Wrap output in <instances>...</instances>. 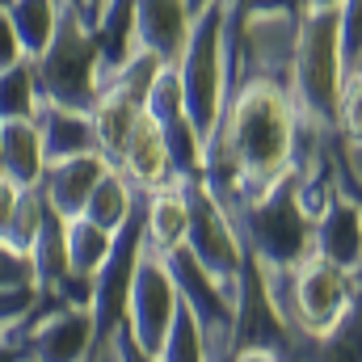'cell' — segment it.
I'll return each instance as SVG.
<instances>
[{
	"label": "cell",
	"mask_w": 362,
	"mask_h": 362,
	"mask_svg": "<svg viewBox=\"0 0 362 362\" xmlns=\"http://www.w3.org/2000/svg\"><path fill=\"white\" fill-rule=\"evenodd\" d=\"M245 257L257 266H295L312 253L316 215L303 202V177L299 169H286L270 189L236 211H228Z\"/></svg>",
	"instance_id": "3957f363"
},
{
	"label": "cell",
	"mask_w": 362,
	"mask_h": 362,
	"mask_svg": "<svg viewBox=\"0 0 362 362\" xmlns=\"http://www.w3.org/2000/svg\"><path fill=\"white\" fill-rule=\"evenodd\" d=\"M42 169H47V152L34 118H0V173L17 185H38Z\"/></svg>",
	"instance_id": "2e32d148"
},
{
	"label": "cell",
	"mask_w": 362,
	"mask_h": 362,
	"mask_svg": "<svg viewBox=\"0 0 362 362\" xmlns=\"http://www.w3.org/2000/svg\"><path fill=\"white\" fill-rule=\"evenodd\" d=\"M105 169H110V160H105L97 148H93V152H76V156H64V160H47L38 189H42V198H47L64 219H72V215L85 211L93 185H97V177H101Z\"/></svg>",
	"instance_id": "8fae6325"
},
{
	"label": "cell",
	"mask_w": 362,
	"mask_h": 362,
	"mask_svg": "<svg viewBox=\"0 0 362 362\" xmlns=\"http://www.w3.org/2000/svg\"><path fill=\"white\" fill-rule=\"evenodd\" d=\"M177 303L181 295L165 253H156L144 236V253H139V266L131 278V295H127V325H131V337H135L144 358L160 354V341H165V329H169Z\"/></svg>",
	"instance_id": "9c48e42d"
},
{
	"label": "cell",
	"mask_w": 362,
	"mask_h": 362,
	"mask_svg": "<svg viewBox=\"0 0 362 362\" xmlns=\"http://www.w3.org/2000/svg\"><path fill=\"white\" fill-rule=\"evenodd\" d=\"M13 358H21V350H17V346L0 333V362H13Z\"/></svg>",
	"instance_id": "d6a6232c"
},
{
	"label": "cell",
	"mask_w": 362,
	"mask_h": 362,
	"mask_svg": "<svg viewBox=\"0 0 362 362\" xmlns=\"http://www.w3.org/2000/svg\"><path fill=\"white\" fill-rule=\"evenodd\" d=\"M0 286H38V282H34V262H30V253L13 249L4 236H0Z\"/></svg>",
	"instance_id": "83f0119b"
},
{
	"label": "cell",
	"mask_w": 362,
	"mask_h": 362,
	"mask_svg": "<svg viewBox=\"0 0 362 362\" xmlns=\"http://www.w3.org/2000/svg\"><path fill=\"white\" fill-rule=\"evenodd\" d=\"M312 253L337 262L346 274L362 266V198L350 185L346 169H341V185L337 194L316 211V232H312Z\"/></svg>",
	"instance_id": "30bf717a"
},
{
	"label": "cell",
	"mask_w": 362,
	"mask_h": 362,
	"mask_svg": "<svg viewBox=\"0 0 362 362\" xmlns=\"http://www.w3.org/2000/svg\"><path fill=\"white\" fill-rule=\"evenodd\" d=\"M110 245H114V232L93 223L89 215H72L68 219V266L76 274H97L101 262L110 257Z\"/></svg>",
	"instance_id": "44dd1931"
},
{
	"label": "cell",
	"mask_w": 362,
	"mask_h": 362,
	"mask_svg": "<svg viewBox=\"0 0 362 362\" xmlns=\"http://www.w3.org/2000/svg\"><path fill=\"white\" fill-rule=\"evenodd\" d=\"M42 215H47L42 189H38V185H21V198H17V206H13V215H8V223H4L0 236H4L13 249L30 253V245H34V236H38V228H42Z\"/></svg>",
	"instance_id": "d4e9b609"
},
{
	"label": "cell",
	"mask_w": 362,
	"mask_h": 362,
	"mask_svg": "<svg viewBox=\"0 0 362 362\" xmlns=\"http://www.w3.org/2000/svg\"><path fill=\"white\" fill-rule=\"evenodd\" d=\"M105 4H110V0H85V21H89V25L105 13Z\"/></svg>",
	"instance_id": "1f68e13d"
},
{
	"label": "cell",
	"mask_w": 362,
	"mask_h": 362,
	"mask_svg": "<svg viewBox=\"0 0 362 362\" xmlns=\"http://www.w3.org/2000/svg\"><path fill=\"white\" fill-rule=\"evenodd\" d=\"M68 0H8V17H13V30L21 38V55H38L51 34H55V21H59V8Z\"/></svg>",
	"instance_id": "ffe728a7"
},
{
	"label": "cell",
	"mask_w": 362,
	"mask_h": 362,
	"mask_svg": "<svg viewBox=\"0 0 362 362\" xmlns=\"http://www.w3.org/2000/svg\"><path fill=\"white\" fill-rule=\"evenodd\" d=\"M160 362H206V350H202V325L198 316L189 312V303H177L169 329H165V341H160Z\"/></svg>",
	"instance_id": "603a6c76"
},
{
	"label": "cell",
	"mask_w": 362,
	"mask_h": 362,
	"mask_svg": "<svg viewBox=\"0 0 362 362\" xmlns=\"http://www.w3.org/2000/svg\"><path fill=\"white\" fill-rule=\"evenodd\" d=\"M0 4H8V0H0Z\"/></svg>",
	"instance_id": "8d00e7d4"
},
{
	"label": "cell",
	"mask_w": 362,
	"mask_h": 362,
	"mask_svg": "<svg viewBox=\"0 0 362 362\" xmlns=\"http://www.w3.org/2000/svg\"><path fill=\"white\" fill-rule=\"evenodd\" d=\"M165 262H169V274L177 282L181 303H189V312L202 325V350H206V358H232V350H236V299H240V291H232L215 274H206L185 245L169 249Z\"/></svg>",
	"instance_id": "52a82bcc"
},
{
	"label": "cell",
	"mask_w": 362,
	"mask_h": 362,
	"mask_svg": "<svg viewBox=\"0 0 362 362\" xmlns=\"http://www.w3.org/2000/svg\"><path fill=\"white\" fill-rule=\"evenodd\" d=\"M68 4H72V8H81V13H85V0H68Z\"/></svg>",
	"instance_id": "d590c367"
},
{
	"label": "cell",
	"mask_w": 362,
	"mask_h": 362,
	"mask_svg": "<svg viewBox=\"0 0 362 362\" xmlns=\"http://www.w3.org/2000/svg\"><path fill=\"white\" fill-rule=\"evenodd\" d=\"M257 266V262H253ZM262 286L270 295L278 320L291 333L295 358H308L312 346L346 316V308L354 303V282L337 262L308 253L295 266H257Z\"/></svg>",
	"instance_id": "7a4b0ae2"
},
{
	"label": "cell",
	"mask_w": 362,
	"mask_h": 362,
	"mask_svg": "<svg viewBox=\"0 0 362 362\" xmlns=\"http://www.w3.org/2000/svg\"><path fill=\"white\" fill-rule=\"evenodd\" d=\"M30 262H34V282L38 291H51L64 274L72 270L68 266V219L47 202V215H42V228L30 245Z\"/></svg>",
	"instance_id": "ac0fdd59"
},
{
	"label": "cell",
	"mask_w": 362,
	"mask_h": 362,
	"mask_svg": "<svg viewBox=\"0 0 362 362\" xmlns=\"http://www.w3.org/2000/svg\"><path fill=\"white\" fill-rule=\"evenodd\" d=\"M194 13L185 0H135V42L156 51L165 64H177L189 38Z\"/></svg>",
	"instance_id": "7c38bea8"
},
{
	"label": "cell",
	"mask_w": 362,
	"mask_h": 362,
	"mask_svg": "<svg viewBox=\"0 0 362 362\" xmlns=\"http://www.w3.org/2000/svg\"><path fill=\"white\" fill-rule=\"evenodd\" d=\"M185 198H189V232H185V249L198 257V266L215 274L223 286L240 291V274H245V245L228 219V211L215 202V194L202 185V177H181Z\"/></svg>",
	"instance_id": "ba28073f"
},
{
	"label": "cell",
	"mask_w": 362,
	"mask_h": 362,
	"mask_svg": "<svg viewBox=\"0 0 362 362\" xmlns=\"http://www.w3.org/2000/svg\"><path fill=\"white\" fill-rule=\"evenodd\" d=\"M34 72H38L42 101L93 110V101L101 97V59H97V42H93V25L85 21L81 8H72V4L59 8L51 42L34 55Z\"/></svg>",
	"instance_id": "5b68a950"
},
{
	"label": "cell",
	"mask_w": 362,
	"mask_h": 362,
	"mask_svg": "<svg viewBox=\"0 0 362 362\" xmlns=\"http://www.w3.org/2000/svg\"><path fill=\"white\" fill-rule=\"evenodd\" d=\"M341 0H303V8H337Z\"/></svg>",
	"instance_id": "836d02e7"
},
{
	"label": "cell",
	"mask_w": 362,
	"mask_h": 362,
	"mask_svg": "<svg viewBox=\"0 0 362 362\" xmlns=\"http://www.w3.org/2000/svg\"><path fill=\"white\" fill-rule=\"evenodd\" d=\"M38 97L42 93H38V72L30 55H21L0 72V118H30Z\"/></svg>",
	"instance_id": "7402d4cb"
},
{
	"label": "cell",
	"mask_w": 362,
	"mask_h": 362,
	"mask_svg": "<svg viewBox=\"0 0 362 362\" xmlns=\"http://www.w3.org/2000/svg\"><path fill=\"white\" fill-rule=\"evenodd\" d=\"M308 358H350L362 362V299L354 295V303L346 308V316L312 346Z\"/></svg>",
	"instance_id": "cb8c5ba5"
},
{
	"label": "cell",
	"mask_w": 362,
	"mask_h": 362,
	"mask_svg": "<svg viewBox=\"0 0 362 362\" xmlns=\"http://www.w3.org/2000/svg\"><path fill=\"white\" fill-rule=\"evenodd\" d=\"M38 299V286H0V333L13 329Z\"/></svg>",
	"instance_id": "f1b7e54d"
},
{
	"label": "cell",
	"mask_w": 362,
	"mask_h": 362,
	"mask_svg": "<svg viewBox=\"0 0 362 362\" xmlns=\"http://www.w3.org/2000/svg\"><path fill=\"white\" fill-rule=\"evenodd\" d=\"M17 59H21V38H17V30H13L8 4H0V72H4L8 64H17Z\"/></svg>",
	"instance_id": "f546056e"
},
{
	"label": "cell",
	"mask_w": 362,
	"mask_h": 362,
	"mask_svg": "<svg viewBox=\"0 0 362 362\" xmlns=\"http://www.w3.org/2000/svg\"><path fill=\"white\" fill-rule=\"evenodd\" d=\"M135 198H139V185H131V177L118 169V165H110L97 185H93L89 202H85V211L81 215H89L93 223H101V228H122V219L135 211Z\"/></svg>",
	"instance_id": "d6986e66"
},
{
	"label": "cell",
	"mask_w": 362,
	"mask_h": 362,
	"mask_svg": "<svg viewBox=\"0 0 362 362\" xmlns=\"http://www.w3.org/2000/svg\"><path fill=\"white\" fill-rule=\"evenodd\" d=\"M34 127L42 135V152L47 160H64V156H76V152H93L97 139H93V118L89 110H72V105H59V101H42L34 105Z\"/></svg>",
	"instance_id": "5bb4252c"
},
{
	"label": "cell",
	"mask_w": 362,
	"mask_h": 362,
	"mask_svg": "<svg viewBox=\"0 0 362 362\" xmlns=\"http://www.w3.org/2000/svg\"><path fill=\"white\" fill-rule=\"evenodd\" d=\"M358 198H362V189H358Z\"/></svg>",
	"instance_id": "f35d334b"
},
{
	"label": "cell",
	"mask_w": 362,
	"mask_h": 362,
	"mask_svg": "<svg viewBox=\"0 0 362 362\" xmlns=\"http://www.w3.org/2000/svg\"><path fill=\"white\" fill-rule=\"evenodd\" d=\"M358 68H362V59H358Z\"/></svg>",
	"instance_id": "74e56055"
},
{
	"label": "cell",
	"mask_w": 362,
	"mask_h": 362,
	"mask_svg": "<svg viewBox=\"0 0 362 362\" xmlns=\"http://www.w3.org/2000/svg\"><path fill=\"white\" fill-rule=\"evenodd\" d=\"M337 38H341V64H346V72L358 68V59H362V0H341L337 4Z\"/></svg>",
	"instance_id": "4316f807"
},
{
	"label": "cell",
	"mask_w": 362,
	"mask_h": 362,
	"mask_svg": "<svg viewBox=\"0 0 362 362\" xmlns=\"http://www.w3.org/2000/svg\"><path fill=\"white\" fill-rule=\"evenodd\" d=\"M337 144H341L337 160H341L346 177H350V185H358V189H362V144H346V139H337Z\"/></svg>",
	"instance_id": "4dcf8cb0"
},
{
	"label": "cell",
	"mask_w": 362,
	"mask_h": 362,
	"mask_svg": "<svg viewBox=\"0 0 362 362\" xmlns=\"http://www.w3.org/2000/svg\"><path fill=\"white\" fill-rule=\"evenodd\" d=\"M185 232H189V198H185V185L169 181V185H156L144 194V236L156 253H169L185 245Z\"/></svg>",
	"instance_id": "9a60e30c"
},
{
	"label": "cell",
	"mask_w": 362,
	"mask_h": 362,
	"mask_svg": "<svg viewBox=\"0 0 362 362\" xmlns=\"http://www.w3.org/2000/svg\"><path fill=\"white\" fill-rule=\"evenodd\" d=\"M181 76V101H185V118L194 122V131L202 135V144L211 139L223 101H228V64H223V0L206 4L185 38V51L177 59Z\"/></svg>",
	"instance_id": "8992f818"
},
{
	"label": "cell",
	"mask_w": 362,
	"mask_h": 362,
	"mask_svg": "<svg viewBox=\"0 0 362 362\" xmlns=\"http://www.w3.org/2000/svg\"><path fill=\"white\" fill-rule=\"evenodd\" d=\"M333 122H337V139L362 144V68H350V72L341 76Z\"/></svg>",
	"instance_id": "484cf974"
},
{
	"label": "cell",
	"mask_w": 362,
	"mask_h": 362,
	"mask_svg": "<svg viewBox=\"0 0 362 362\" xmlns=\"http://www.w3.org/2000/svg\"><path fill=\"white\" fill-rule=\"evenodd\" d=\"M341 38H337V8H303L295 59H291V101L299 122L337 131V89H341Z\"/></svg>",
	"instance_id": "277c9868"
},
{
	"label": "cell",
	"mask_w": 362,
	"mask_h": 362,
	"mask_svg": "<svg viewBox=\"0 0 362 362\" xmlns=\"http://www.w3.org/2000/svg\"><path fill=\"white\" fill-rule=\"evenodd\" d=\"M118 169L131 177V185H139V189H156V185L177 181L173 160H169V148H165V135H160V127H156V118L148 110L139 114V122H135V131H131V139L122 148Z\"/></svg>",
	"instance_id": "4fadbf2b"
},
{
	"label": "cell",
	"mask_w": 362,
	"mask_h": 362,
	"mask_svg": "<svg viewBox=\"0 0 362 362\" xmlns=\"http://www.w3.org/2000/svg\"><path fill=\"white\" fill-rule=\"evenodd\" d=\"M295 131L299 114L286 85L278 81L236 85L206 139L202 185L215 194L223 211L262 198L286 169H295Z\"/></svg>",
	"instance_id": "6da1fadb"
},
{
	"label": "cell",
	"mask_w": 362,
	"mask_h": 362,
	"mask_svg": "<svg viewBox=\"0 0 362 362\" xmlns=\"http://www.w3.org/2000/svg\"><path fill=\"white\" fill-rule=\"evenodd\" d=\"M139 114H144V105H139L135 97L118 93V89H101V97L93 101V110H89L93 139H97V152H101L110 165L122 160V148H127V139H131Z\"/></svg>",
	"instance_id": "e0dca14e"
},
{
	"label": "cell",
	"mask_w": 362,
	"mask_h": 362,
	"mask_svg": "<svg viewBox=\"0 0 362 362\" xmlns=\"http://www.w3.org/2000/svg\"><path fill=\"white\" fill-rule=\"evenodd\" d=\"M185 4H189V13H194V17H198V13H202V8H206V4H215V0H185Z\"/></svg>",
	"instance_id": "e575fe53"
}]
</instances>
